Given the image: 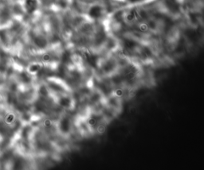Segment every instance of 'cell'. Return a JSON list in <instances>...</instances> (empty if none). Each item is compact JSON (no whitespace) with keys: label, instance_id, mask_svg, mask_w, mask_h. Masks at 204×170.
<instances>
[{"label":"cell","instance_id":"1","mask_svg":"<svg viewBox=\"0 0 204 170\" xmlns=\"http://www.w3.org/2000/svg\"><path fill=\"white\" fill-rule=\"evenodd\" d=\"M59 129L63 134H67L70 131V120L68 117L61 118L59 123Z\"/></svg>","mask_w":204,"mask_h":170},{"label":"cell","instance_id":"2","mask_svg":"<svg viewBox=\"0 0 204 170\" xmlns=\"http://www.w3.org/2000/svg\"><path fill=\"white\" fill-rule=\"evenodd\" d=\"M88 14L90 17H93V18H97L100 17L102 14V7L101 6L95 5L90 8L89 11H88Z\"/></svg>","mask_w":204,"mask_h":170},{"label":"cell","instance_id":"3","mask_svg":"<svg viewBox=\"0 0 204 170\" xmlns=\"http://www.w3.org/2000/svg\"><path fill=\"white\" fill-rule=\"evenodd\" d=\"M37 1L36 0H26L25 2V8L29 13L34 12L37 8Z\"/></svg>","mask_w":204,"mask_h":170},{"label":"cell","instance_id":"4","mask_svg":"<svg viewBox=\"0 0 204 170\" xmlns=\"http://www.w3.org/2000/svg\"><path fill=\"white\" fill-rule=\"evenodd\" d=\"M85 57L86 61H88V63L90 65L93 66V67L97 65V56H95V55H93V54H91L90 52H85Z\"/></svg>","mask_w":204,"mask_h":170},{"label":"cell","instance_id":"5","mask_svg":"<svg viewBox=\"0 0 204 170\" xmlns=\"http://www.w3.org/2000/svg\"><path fill=\"white\" fill-rule=\"evenodd\" d=\"M58 103H59V105L61 106L62 107L69 108L71 106L72 100H71V99L69 96H63L59 99Z\"/></svg>","mask_w":204,"mask_h":170},{"label":"cell","instance_id":"6","mask_svg":"<svg viewBox=\"0 0 204 170\" xmlns=\"http://www.w3.org/2000/svg\"><path fill=\"white\" fill-rule=\"evenodd\" d=\"M116 67V65L115 63L113 62L112 61H108L107 63L104 65L103 67V70L105 71V72H112V70L114 69V68Z\"/></svg>","mask_w":204,"mask_h":170},{"label":"cell","instance_id":"7","mask_svg":"<svg viewBox=\"0 0 204 170\" xmlns=\"http://www.w3.org/2000/svg\"><path fill=\"white\" fill-rule=\"evenodd\" d=\"M136 44L135 41H132V40H127V41L125 42V47L127 50H129V49H132L136 47Z\"/></svg>","mask_w":204,"mask_h":170},{"label":"cell","instance_id":"8","mask_svg":"<svg viewBox=\"0 0 204 170\" xmlns=\"http://www.w3.org/2000/svg\"><path fill=\"white\" fill-rule=\"evenodd\" d=\"M40 70H41V65H37V64L30 65V68H29V72H31V73H37Z\"/></svg>","mask_w":204,"mask_h":170},{"label":"cell","instance_id":"9","mask_svg":"<svg viewBox=\"0 0 204 170\" xmlns=\"http://www.w3.org/2000/svg\"><path fill=\"white\" fill-rule=\"evenodd\" d=\"M98 122V118L97 117H91V118H88V124L91 126H94L97 125V123Z\"/></svg>","mask_w":204,"mask_h":170},{"label":"cell","instance_id":"10","mask_svg":"<svg viewBox=\"0 0 204 170\" xmlns=\"http://www.w3.org/2000/svg\"><path fill=\"white\" fill-rule=\"evenodd\" d=\"M40 93L43 96H47L49 94L47 89H46V87H44V86H42V87H41V89H40Z\"/></svg>","mask_w":204,"mask_h":170},{"label":"cell","instance_id":"11","mask_svg":"<svg viewBox=\"0 0 204 170\" xmlns=\"http://www.w3.org/2000/svg\"><path fill=\"white\" fill-rule=\"evenodd\" d=\"M122 95H123V90L118 89V90H116V96L120 97V96H121Z\"/></svg>","mask_w":204,"mask_h":170},{"label":"cell","instance_id":"12","mask_svg":"<svg viewBox=\"0 0 204 170\" xmlns=\"http://www.w3.org/2000/svg\"><path fill=\"white\" fill-rule=\"evenodd\" d=\"M97 130H98V131L101 134V133H103V132L105 131V126H101L98 127V129H97Z\"/></svg>","mask_w":204,"mask_h":170},{"label":"cell","instance_id":"13","mask_svg":"<svg viewBox=\"0 0 204 170\" xmlns=\"http://www.w3.org/2000/svg\"><path fill=\"white\" fill-rule=\"evenodd\" d=\"M44 124H45L46 126H51V122L50 120H46V122L44 123Z\"/></svg>","mask_w":204,"mask_h":170},{"label":"cell","instance_id":"14","mask_svg":"<svg viewBox=\"0 0 204 170\" xmlns=\"http://www.w3.org/2000/svg\"><path fill=\"white\" fill-rule=\"evenodd\" d=\"M130 1H132V2H137V1H139V0H130Z\"/></svg>","mask_w":204,"mask_h":170}]
</instances>
